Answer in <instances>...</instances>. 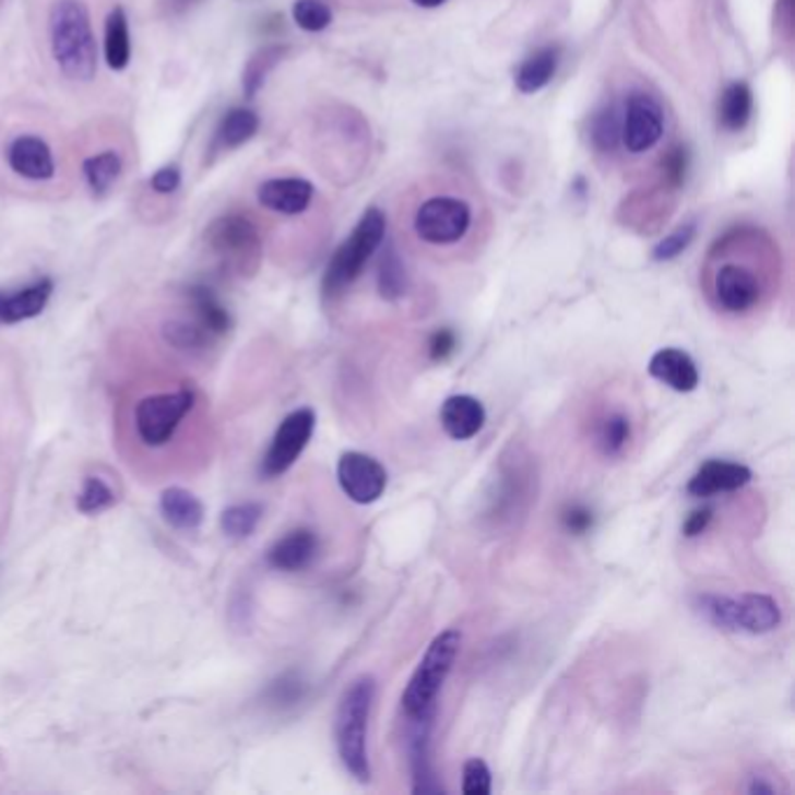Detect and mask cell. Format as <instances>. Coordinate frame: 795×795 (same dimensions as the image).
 <instances>
[{"label": "cell", "mask_w": 795, "mask_h": 795, "mask_svg": "<svg viewBox=\"0 0 795 795\" xmlns=\"http://www.w3.org/2000/svg\"><path fill=\"white\" fill-rule=\"evenodd\" d=\"M51 59L63 78L90 82L96 75L98 55L92 14L82 0H55L47 16Z\"/></svg>", "instance_id": "1"}, {"label": "cell", "mask_w": 795, "mask_h": 795, "mask_svg": "<svg viewBox=\"0 0 795 795\" xmlns=\"http://www.w3.org/2000/svg\"><path fill=\"white\" fill-rule=\"evenodd\" d=\"M376 690L378 686L371 674H361V677H357L343 690L334 719V737L341 763L361 784H367L371 780L367 735H369L371 710L376 702Z\"/></svg>", "instance_id": "2"}, {"label": "cell", "mask_w": 795, "mask_h": 795, "mask_svg": "<svg viewBox=\"0 0 795 795\" xmlns=\"http://www.w3.org/2000/svg\"><path fill=\"white\" fill-rule=\"evenodd\" d=\"M693 612L719 630L768 634L782 626L780 602L766 593H700L693 597Z\"/></svg>", "instance_id": "3"}, {"label": "cell", "mask_w": 795, "mask_h": 795, "mask_svg": "<svg viewBox=\"0 0 795 795\" xmlns=\"http://www.w3.org/2000/svg\"><path fill=\"white\" fill-rule=\"evenodd\" d=\"M460 646L462 632L455 628H448L431 639L402 693V712L406 719L437 714L439 693L448 677H451Z\"/></svg>", "instance_id": "4"}, {"label": "cell", "mask_w": 795, "mask_h": 795, "mask_svg": "<svg viewBox=\"0 0 795 795\" xmlns=\"http://www.w3.org/2000/svg\"><path fill=\"white\" fill-rule=\"evenodd\" d=\"M385 227H388L385 215L378 209H369L359 217L357 227L343 240L341 248L330 259V266L324 271L322 292L327 297L341 294L345 287H351L359 278L373 252L380 248V244H383Z\"/></svg>", "instance_id": "5"}, {"label": "cell", "mask_w": 795, "mask_h": 795, "mask_svg": "<svg viewBox=\"0 0 795 795\" xmlns=\"http://www.w3.org/2000/svg\"><path fill=\"white\" fill-rule=\"evenodd\" d=\"M205 244L224 269L238 275H252L262 257V240L254 222L240 213L217 217L205 232Z\"/></svg>", "instance_id": "6"}, {"label": "cell", "mask_w": 795, "mask_h": 795, "mask_svg": "<svg viewBox=\"0 0 795 795\" xmlns=\"http://www.w3.org/2000/svg\"><path fill=\"white\" fill-rule=\"evenodd\" d=\"M197 394L189 388L143 396L133 411L135 435L147 448H162L176 437L182 420L192 413Z\"/></svg>", "instance_id": "7"}, {"label": "cell", "mask_w": 795, "mask_h": 795, "mask_svg": "<svg viewBox=\"0 0 795 795\" xmlns=\"http://www.w3.org/2000/svg\"><path fill=\"white\" fill-rule=\"evenodd\" d=\"M416 234L431 246H451L466 236L472 227L470 203L455 197L427 199L413 219Z\"/></svg>", "instance_id": "8"}, {"label": "cell", "mask_w": 795, "mask_h": 795, "mask_svg": "<svg viewBox=\"0 0 795 795\" xmlns=\"http://www.w3.org/2000/svg\"><path fill=\"white\" fill-rule=\"evenodd\" d=\"M316 431V411L313 408H297L292 411L289 416L275 429L271 439L269 451L262 460V474L266 478L283 476L292 470V464L299 460V455L306 451V446L313 439Z\"/></svg>", "instance_id": "9"}, {"label": "cell", "mask_w": 795, "mask_h": 795, "mask_svg": "<svg viewBox=\"0 0 795 795\" xmlns=\"http://www.w3.org/2000/svg\"><path fill=\"white\" fill-rule=\"evenodd\" d=\"M336 478L343 495L355 505H373L388 488L385 466L359 451H348L339 458Z\"/></svg>", "instance_id": "10"}, {"label": "cell", "mask_w": 795, "mask_h": 795, "mask_svg": "<svg viewBox=\"0 0 795 795\" xmlns=\"http://www.w3.org/2000/svg\"><path fill=\"white\" fill-rule=\"evenodd\" d=\"M663 131L665 122L658 100L646 94H632L624 117H620V143L628 152L642 154L658 145Z\"/></svg>", "instance_id": "11"}, {"label": "cell", "mask_w": 795, "mask_h": 795, "mask_svg": "<svg viewBox=\"0 0 795 795\" xmlns=\"http://www.w3.org/2000/svg\"><path fill=\"white\" fill-rule=\"evenodd\" d=\"M712 294L721 310L739 316L747 313V310H751L760 301L763 287H760L758 275L749 266L728 262L716 269Z\"/></svg>", "instance_id": "12"}, {"label": "cell", "mask_w": 795, "mask_h": 795, "mask_svg": "<svg viewBox=\"0 0 795 795\" xmlns=\"http://www.w3.org/2000/svg\"><path fill=\"white\" fill-rule=\"evenodd\" d=\"M435 716H420V719H406L408 721V768L413 793H441L443 786L437 782L435 768H431V731H435Z\"/></svg>", "instance_id": "13"}, {"label": "cell", "mask_w": 795, "mask_h": 795, "mask_svg": "<svg viewBox=\"0 0 795 795\" xmlns=\"http://www.w3.org/2000/svg\"><path fill=\"white\" fill-rule=\"evenodd\" d=\"M754 478L747 464L728 462V460H707L700 470L688 480V495L693 497H714L723 493H735L745 488Z\"/></svg>", "instance_id": "14"}, {"label": "cell", "mask_w": 795, "mask_h": 795, "mask_svg": "<svg viewBox=\"0 0 795 795\" xmlns=\"http://www.w3.org/2000/svg\"><path fill=\"white\" fill-rule=\"evenodd\" d=\"M8 166L31 182L51 180L57 173L55 154L38 135H16L8 147Z\"/></svg>", "instance_id": "15"}, {"label": "cell", "mask_w": 795, "mask_h": 795, "mask_svg": "<svg viewBox=\"0 0 795 795\" xmlns=\"http://www.w3.org/2000/svg\"><path fill=\"white\" fill-rule=\"evenodd\" d=\"M320 553V539L313 530L297 527L287 532L269 548V565L278 572H301L316 562Z\"/></svg>", "instance_id": "16"}, {"label": "cell", "mask_w": 795, "mask_h": 795, "mask_svg": "<svg viewBox=\"0 0 795 795\" xmlns=\"http://www.w3.org/2000/svg\"><path fill=\"white\" fill-rule=\"evenodd\" d=\"M313 185L304 178H273L259 185L257 201L273 213L301 215L313 201Z\"/></svg>", "instance_id": "17"}, {"label": "cell", "mask_w": 795, "mask_h": 795, "mask_svg": "<svg viewBox=\"0 0 795 795\" xmlns=\"http://www.w3.org/2000/svg\"><path fill=\"white\" fill-rule=\"evenodd\" d=\"M439 420L448 437L470 441L486 425V408L472 394H453L441 404Z\"/></svg>", "instance_id": "18"}, {"label": "cell", "mask_w": 795, "mask_h": 795, "mask_svg": "<svg viewBox=\"0 0 795 795\" xmlns=\"http://www.w3.org/2000/svg\"><path fill=\"white\" fill-rule=\"evenodd\" d=\"M649 373L674 392H693L700 385L696 359L679 348H661L649 359Z\"/></svg>", "instance_id": "19"}, {"label": "cell", "mask_w": 795, "mask_h": 795, "mask_svg": "<svg viewBox=\"0 0 795 795\" xmlns=\"http://www.w3.org/2000/svg\"><path fill=\"white\" fill-rule=\"evenodd\" d=\"M51 292H55V283L49 278H40L20 292L3 294V299H0V322L16 324L31 318H38L47 308Z\"/></svg>", "instance_id": "20"}, {"label": "cell", "mask_w": 795, "mask_h": 795, "mask_svg": "<svg viewBox=\"0 0 795 795\" xmlns=\"http://www.w3.org/2000/svg\"><path fill=\"white\" fill-rule=\"evenodd\" d=\"M187 301H189V308H192V318L215 341L229 334L232 324H234L232 313L224 308V304L217 299V294L211 287H205V285L187 287Z\"/></svg>", "instance_id": "21"}, {"label": "cell", "mask_w": 795, "mask_h": 795, "mask_svg": "<svg viewBox=\"0 0 795 795\" xmlns=\"http://www.w3.org/2000/svg\"><path fill=\"white\" fill-rule=\"evenodd\" d=\"M159 509L164 521L182 532H194L203 523V505L197 495L180 486H170L162 493Z\"/></svg>", "instance_id": "22"}, {"label": "cell", "mask_w": 795, "mask_h": 795, "mask_svg": "<svg viewBox=\"0 0 795 795\" xmlns=\"http://www.w3.org/2000/svg\"><path fill=\"white\" fill-rule=\"evenodd\" d=\"M560 63V49L558 47H542L527 57L515 73V86L521 94H537L544 86L556 78Z\"/></svg>", "instance_id": "23"}, {"label": "cell", "mask_w": 795, "mask_h": 795, "mask_svg": "<svg viewBox=\"0 0 795 795\" xmlns=\"http://www.w3.org/2000/svg\"><path fill=\"white\" fill-rule=\"evenodd\" d=\"M754 112V94L747 82H731L719 100V122L728 131H741Z\"/></svg>", "instance_id": "24"}, {"label": "cell", "mask_w": 795, "mask_h": 795, "mask_svg": "<svg viewBox=\"0 0 795 795\" xmlns=\"http://www.w3.org/2000/svg\"><path fill=\"white\" fill-rule=\"evenodd\" d=\"M257 131H259V117L254 110L232 108L219 119V127L215 131V141H213V152L236 150L240 145H246Z\"/></svg>", "instance_id": "25"}, {"label": "cell", "mask_w": 795, "mask_h": 795, "mask_svg": "<svg viewBox=\"0 0 795 795\" xmlns=\"http://www.w3.org/2000/svg\"><path fill=\"white\" fill-rule=\"evenodd\" d=\"M103 51H106V63L112 71H124L131 61V33L129 16L124 8H115L106 20V38H103Z\"/></svg>", "instance_id": "26"}, {"label": "cell", "mask_w": 795, "mask_h": 795, "mask_svg": "<svg viewBox=\"0 0 795 795\" xmlns=\"http://www.w3.org/2000/svg\"><path fill=\"white\" fill-rule=\"evenodd\" d=\"M122 157L115 150H103L82 162L84 182L92 189L94 197H106L112 185L119 180V176H122Z\"/></svg>", "instance_id": "27"}, {"label": "cell", "mask_w": 795, "mask_h": 795, "mask_svg": "<svg viewBox=\"0 0 795 795\" xmlns=\"http://www.w3.org/2000/svg\"><path fill=\"white\" fill-rule=\"evenodd\" d=\"M632 439V423L620 411H612L595 427V446L604 458H618Z\"/></svg>", "instance_id": "28"}, {"label": "cell", "mask_w": 795, "mask_h": 795, "mask_svg": "<svg viewBox=\"0 0 795 795\" xmlns=\"http://www.w3.org/2000/svg\"><path fill=\"white\" fill-rule=\"evenodd\" d=\"M164 339L178 351L201 353L209 351L215 339L203 330L194 318H170L164 322Z\"/></svg>", "instance_id": "29"}, {"label": "cell", "mask_w": 795, "mask_h": 795, "mask_svg": "<svg viewBox=\"0 0 795 795\" xmlns=\"http://www.w3.org/2000/svg\"><path fill=\"white\" fill-rule=\"evenodd\" d=\"M264 515V507L259 502H244V505H232L222 511L219 515V527L227 534L229 539H248L250 534L257 530L259 521Z\"/></svg>", "instance_id": "30"}, {"label": "cell", "mask_w": 795, "mask_h": 795, "mask_svg": "<svg viewBox=\"0 0 795 795\" xmlns=\"http://www.w3.org/2000/svg\"><path fill=\"white\" fill-rule=\"evenodd\" d=\"M285 51L287 49L281 45H269L264 49H259L257 55L248 61L246 71H244V94L248 98H254L257 92L262 90L266 75L273 71V66L285 57Z\"/></svg>", "instance_id": "31"}, {"label": "cell", "mask_w": 795, "mask_h": 795, "mask_svg": "<svg viewBox=\"0 0 795 795\" xmlns=\"http://www.w3.org/2000/svg\"><path fill=\"white\" fill-rule=\"evenodd\" d=\"M378 292L385 301H396L406 294V271L400 254L388 248L378 266Z\"/></svg>", "instance_id": "32"}, {"label": "cell", "mask_w": 795, "mask_h": 795, "mask_svg": "<svg viewBox=\"0 0 795 795\" xmlns=\"http://www.w3.org/2000/svg\"><path fill=\"white\" fill-rule=\"evenodd\" d=\"M117 502L115 490L98 476H86L82 490L78 495V511L84 515H94L110 509Z\"/></svg>", "instance_id": "33"}, {"label": "cell", "mask_w": 795, "mask_h": 795, "mask_svg": "<svg viewBox=\"0 0 795 795\" xmlns=\"http://www.w3.org/2000/svg\"><path fill=\"white\" fill-rule=\"evenodd\" d=\"M304 696L306 684L297 672H285L283 677L271 681V686L266 688V702L275 707V710H287V707L301 702Z\"/></svg>", "instance_id": "34"}, {"label": "cell", "mask_w": 795, "mask_h": 795, "mask_svg": "<svg viewBox=\"0 0 795 795\" xmlns=\"http://www.w3.org/2000/svg\"><path fill=\"white\" fill-rule=\"evenodd\" d=\"M620 117L614 106L604 108L593 117L591 124V138L593 145L602 152H614L620 145Z\"/></svg>", "instance_id": "35"}, {"label": "cell", "mask_w": 795, "mask_h": 795, "mask_svg": "<svg viewBox=\"0 0 795 795\" xmlns=\"http://www.w3.org/2000/svg\"><path fill=\"white\" fill-rule=\"evenodd\" d=\"M292 20L308 33H320L332 24V10L322 0H297L292 8Z\"/></svg>", "instance_id": "36"}, {"label": "cell", "mask_w": 795, "mask_h": 795, "mask_svg": "<svg viewBox=\"0 0 795 795\" xmlns=\"http://www.w3.org/2000/svg\"><path fill=\"white\" fill-rule=\"evenodd\" d=\"M493 772L483 758H470L462 766V793L466 795H490Z\"/></svg>", "instance_id": "37"}, {"label": "cell", "mask_w": 795, "mask_h": 795, "mask_svg": "<svg viewBox=\"0 0 795 795\" xmlns=\"http://www.w3.org/2000/svg\"><path fill=\"white\" fill-rule=\"evenodd\" d=\"M696 238V224H681V227L669 234L667 238H663L658 246L653 248V259L655 262H672L677 259Z\"/></svg>", "instance_id": "38"}, {"label": "cell", "mask_w": 795, "mask_h": 795, "mask_svg": "<svg viewBox=\"0 0 795 795\" xmlns=\"http://www.w3.org/2000/svg\"><path fill=\"white\" fill-rule=\"evenodd\" d=\"M560 523L569 534H585L595 525V513L585 505H567L560 513Z\"/></svg>", "instance_id": "39"}, {"label": "cell", "mask_w": 795, "mask_h": 795, "mask_svg": "<svg viewBox=\"0 0 795 795\" xmlns=\"http://www.w3.org/2000/svg\"><path fill=\"white\" fill-rule=\"evenodd\" d=\"M458 348V336L453 330H437L429 336L427 353L431 361H446Z\"/></svg>", "instance_id": "40"}, {"label": "cell", "mask_w": 795, "mask_h": 795, "mask_svg": "<svg viewBox=\"0 0 795 795\" xmlns=\"http://www.w3.org/2000/svg\"><path fill=\"white\" fill-rule=\"evenodd\" d=\"M663 168H665L667 180L674 187H681L684 180H686V173H688V152H686V147L669 150L665 162H663Z\"/></svg>", "instance_id": "41"}, {"label": "cell", "mask_w": 795, "mask_h": 795, "mask_svg": "<svg viewBox=\"0 0 795 795\" xmlns=\"http://www.w3.org/2000/svg\"><path fill=\"white\" fill-rule=\"evenodd\" d=\"M180 182H182V176H180L178 166H164L150 178L152 192H157V194H173L180 187Z\"/></svg>", "instance_id": "42"}, {"label": "cell", "mask_w": 795, "mask_h": 795, "mask_svg": "<svg viewBox=\"0 0 795 795\" xmlns=\"http://www.w3.org/2000/svg\"><path fill=\"white\" fill-rule=\"evenodd\" d=\"M712 518H714V509H712V507H700V509L690 511V513L686 515V521H684V527H681V530H684L686 537H700V534H702L707 527H710Z\"/></svg>", "instance_id": "43"}, {"label": "cell", "mask_w": 795, "mask_h": 795, "mask_svg": "<svg viewBox=\"0 0 795 795\" xmlns=\"http://www.w3.org/2000/svg\"><path fill=\"white\" fill-rule=\"evenodd\" d=\"M749 795H774L776 786L772 782H768V776H751V782L747 786Z\"/></svg>", "instance_id": "44"}, {"label": "cell", "mask_w": 795, "mask_h": 795, "mask_svg": "<svg viewBox=\"0 0 795 795\" xmlns=\"http://www.w3.org/2000/svg\"><path fill=\"white\" fill-rule=\"evenodd\" d=\"M201 3V0H164V8L168 14L173 16H180L185 12H189L192 8H197Z\"/></svg>", "instance_id": "45"}, {"label": "cell", "mask_w": 795, "mask_h": 795, "mask_svg": "<svg viewBox=\"0 0 795 795\" xmlns=\"http://www.w3.org/2000/svg\"><path fill=\"white\" fill-rule=\"evenodd\" d=\"M418 8H425V10H435V8H441L446 0H413Z\"/></svg>", "instance_id": "46"}, {"label": "cell", "mask_w": 795, "mask_h": 795, "mask_svg": "<svg viewBox=\"0 0 795 795\" xmlns=\"http://www.w3.org/2000/svg\"><path fill=\"white\" fill-rule=\"evenodd\" d=\"M0 299H3V294H0Z\"/></svg>", "instance_id": "47"}]
</instances>
